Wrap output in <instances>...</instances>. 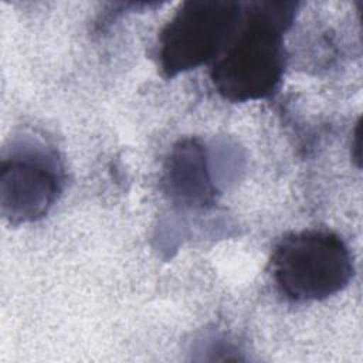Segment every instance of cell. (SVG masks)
Returning a JSON list of instances; mask_svg holds the SVG:
<instances>
[{"label":"cell","mask_w":363,"mask_h":363,"mask_svg":"<svg viewBox=\"0 0 363 363\" xmlns=\"http://www.w3.org/2000/svg\"><path fill=\"white\" fill-rule=\"evenodd\" d=\"M272 277L292 301H319L342 291L353 275L349 248L339 235L305 230L285 235L271 257Z\"/></svg>","instance_id":"7a4b0ae2"},{"label":"cell","mask_w":363,"mask_h":363,"mask_svg":"<svg viewBox=\"0 0 363 363\" xmlns=\"http://www.w3.org/2000/svg\"><path fill=\"white\" fill-rule=\"evenodd\" d=\"M242 16L234 1H186L164 26L159 38V60L167 77L216 58L227 45Z\"/></svg>","instance_id":"3957f363"},{"label":"cell","mask_w":363,"mask_h":363,"mask_svg":"<svg viewBox=\"0 0 363 363\" xmlns=\"http://www.w3.org/2000/svg\"><path fill=\"white\" fill-rule=\"evenodd\" d=\"M294 3H250L238 31L217 55L211 79L234 102L269 96L284 72L282 33L294 17Z\"/></svg>","instance_id":"6da1fadb"},{"label":"cell","mask_w":363,"mask_h":363,"mask_svg":"<svg viewBox=\"0 0 363 363\" xmlns=\"http://www.w3.org/2000/svg\"><path fill=\"white\" fill-rule=\"evenodd\" d=\"M163 187L170 200L183 207H204L213 201L216 190L203 145L194 139L174 145L163 167Z\"/></svg>","instance_id":"5b68a950"},{"label":"cell","mask_w":363,"mask_h":363,"mask_svg":"<svg viewBox=\"0 0 363 363\" xmlns=\"http://www.w3.org/2000/svg\"><path fill=\"white\" fill-rule=\"evenodd\" d=\"M62 186L57 153L44 143L26 142L3 159L0 174L1 213L13 224L44 217Z\"/></svg>","instance_id":"277c9868"}]
</instances>
